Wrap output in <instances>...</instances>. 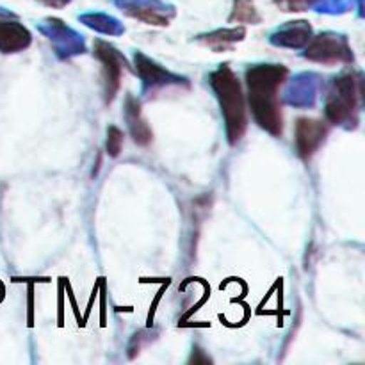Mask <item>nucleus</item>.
Wrapping results in <instances>:
<instances>
[{
	"mask_svg": "<svg viewBox=\"0 0 365 365\" xmlns=\"http://www.w3.org/2000/svg\"><path fill=\"white\" fill-rule=\"evenodd\" d=\"M287 68L282 64H257L246 71L248 103L260 128L278 138L284 130V116L278 91L287 81Z\"/></svg>",
	"mask_w": 365,
	"mask_h": 365,
	"instance_id": "1",
	"label": "nucleus"
},
{
	"mask_svg": "<svg viewBox=\"0 0 365 365\" xmlns=\"http://www.w3.org/2000/svg\"><path fill=\"white\" fill-rule=\"evenodd\" d=\"M210 86L216 93L221 106V114L225 118V127H227L228 141L232 145L241 141L248 127V118H246V100L242 95L241 82L237 75L228 66H221L210 75Z\"/></svg>",
	"mask_w": 365,
	"mask_h": 365,
	"instance_id": "2",
	"label": "nucleus"
},
{
	"mask_svg": "<svg viewBox=\"0 0 365 365\" xmlns=\"http://www.w3.org/2000/svg\"><path fill=\"white\" fill-rule=\"evenodd\" d=\"M327 118L334 125H356L360 110V81L355 73L335 78L327 96Z\"/></svg>",
	"mask_w": 365,
	"mask_h": 365,
	"instance_id": "3",
	"label": "nucleus"
},
{
	"mask_svg": "<svg viewBox=\"0 0 365 365\" xmlns=\"http://www.w3.org/2000/svg\"><path fill=\"white\" fill-rule=\"evenodd\" d=\"M93 50H95V56L102 63L103 95H106V102L110 103L116 96L118 89H120L121 75H123L125 68H128V64L125 57L113 45L102 41V39H96Z\"/></svg>",
	"mask_w": 365,
	"mask_h": 365,
	"instance_id": "4",
	"label": "nucleus"
},
{
	"mask_svg": "<svg viewBox=\"0 0 365 365\" xmlns=\"http://www.w3.org/2000/svg\"><path fill=\"white\" fill-rule=\"evenodd\" d=\"M307 59L321 64H337V63H351L353 53L349 48L346 38L331 32L317 36L312 39L305 52Z\"/></svg>",
	"mask_w": 365,
	"mask_h": 365,
	"instance_id": "5",
	"label": "nucleus"
},
{
	"mask_svg": "<svg viewBox=\"0 0 365 365\" xmlns=\"http://www.w3.org/2000/svg\"><path fill=\"white\" fill-rule=\"evenodd\" d=\"M328 134V127L321 120H312V118H299L296 123V150L299 157L309 159L316 153L324 143Z\"/></svg>",
	"mask_w": 365,
	"mask_h": 365,
	"instance_id": "6",
	"label": "nucleus"
},
{
	"mask_svg": "<svg viewBox=\"0 0 365 365\" xmlns=\"http://www.w3.org/2000/svg\"><path fill=\"white\" fill-rule=\"evenodd\" d=\"M31 45V32L18 21L0 20V52L14 53Z\"/></svg>",
	"mask_w": 365,
	"mask_h": 365,
	"instance_id": "7",
	"label": "nucleus"
},
{
	"mask_svg": "<svg viewBox=\"0 0 365 365\" xmlns=\"http://www.w3.org/2000/svg\"><path fill=\"white\" fill-rule=\"evenodd\" d=\"M134 61L139 77H141L143 82H145L146 86H150V88H157V86L166 84H178V82L182 81V78L168 73L164 68H160L159 64L153 63L152 59H148V57L143 56V53H135Z\"/></svg>",
	"mask_w": 365,
	"mask_h": 365,
	"instance_id": "8",
	"label": "nucleus"
},
{
	"mask_svg": "<svg viewBox=\"0 0 365 365\" xmlns=\"http://www.w3.org/2000/svg\"><path fill=\"white\" fill-rule=\"evenodd\" d=\"M127 121L132 138H134V141L138 143V145L145 146L152 141V128H150V125L146 123V120L143 118L141 103H139L134 96H128L127 100Z\"/></svg>",
	"mask_w": 365,
	"mask_h": 365,
	"instance_id": "9",
	"label": "nucleus"
},
{
	"mask_svg": "<svg viewBox=\"0 0 365 365\" xmlns=\"http://www.w3.org/2000/svg\"><path fill=\"white\" fill-rule=\"evenodd\" d=\"M310 34H312V29L307 21H292L291 25L273 36V43L289 46V48H299L310 41Z\"/></svg>",
	"mask_w": 365,
	"mask_h": 365,
	"instance_id": "10",
	"label": "nucleus"
},
{
	"mask_svg": "<svg viewBox=\"0 0 365 365\" xmlns=\"http://www.w3.org/2000/svg\"><path fill=\"white\" fill-rule=\"evenodd\" d=\"M123 11L132 18L145 21L150 25H168L170 18L163 13L160 9H155L150 4H138V2H128L123 6Z\"/></svg>",
	"mask_w": 365,
	"mask_h": 365,
	"instance_id": "11",
	"label": "nucleus"
},
{
	"mask_svg": "<svg viewBox=\"0 0 365 365\" xmlns=\"http://www.w3.org/2000/svg\"><path fill=\"white\" fill-rule=\"evenodd\" d=\"M245 29L239 27V29H223V31H216L212 32V34H207V36H202V43H205L207 46H210V48H214L216 52H220V50H225L228 48V46L234 45L235 41H241L242 38H245Z\"/></svg>",
	"mask_w": 365,
	"mask_h": 365,
	"instance_id": "12",
	"label": "nucleus"
},
{
	"mask_svg": "<svg viewBox=\"0 0 365 365\" xmlns=\"http://www.w3.org/2000/svg\"><path fill=\"white\" fill-rule=\"evenodd\" d=\"M228 20L232 21V24H259L260 21V14L259 11L255 9V6H253L252 0H235L234 2V9H232V14Z\"/></svg>",
	"mask_w": 365,
	"mask_h": 365,
	"instance_id": "13",
	"label": "nucleus"
},
{
	"mask_svg": "<svg viewBox=\"0 0 365 365\" xmlns=\"http://www.w3.org/2000/svg\"><path fill=\"white\" fill-rule=\"evenodd\" d=\"M123 146V132L118 127H109L107 130V153L110 157H118Z\"/></svg>",
	"mask_w": 365,
	"mask_h": 365,
	"instance_id": "14",
	"label": "nucleus"
},
{
	"mask_svg": "<svg viewBox=\"0 0 365 365\" xmlns=\"http://www.w3.org/2000/svg\"><path fill=\"white\" fill-rule=\"evenodd\" d=\"M319 0H277V6L287 13H298V11H307L314 7Z\"/></svg>",
	"mask_w": 365,
	"mask_h": 365,
	"instance_id": "15",
	"label": "nucleus"
},
{
	"mask_svg": "<svg viewBox=\"0 0 365 365\" xmlns=\"http://www.w3.org/2000/svg\"><path fill=\"white\" fill-rule=\"evenodd\" d=\"M39 2H43L45 6L50 7H64L66 4H70V0H39Z\"/></svg>",
	"mask_w": 365,
	"mask_h": 365,
	"instance_id": "16",
	"label": "nucleus"
},
{
	"mask_svg": "<svg viewBox=\"0 0 365 365\" xmlns=\"http://www.w3.org/2000/svg\"><path fill=\"white\" fill-rule=\"evenodd\" d=\"M195 351H196V356L192 355L191 362H195V364H200V362H203V364H210L209 356H202V351H200V349H195Z\"/></svg>",
	"mask_w": 365,
	"mask_h": 365,
	"instance_id": "17",
	"label": "nucleus"
}]
</instances>
